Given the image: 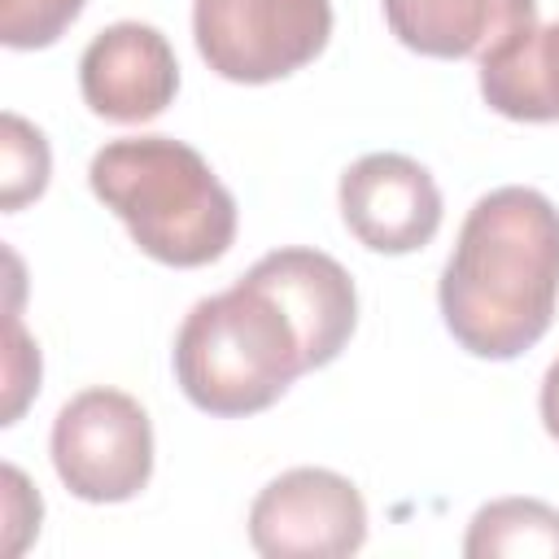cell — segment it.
Returning <instances> with one entry per match:
<instances>
[{
	"instance_id": "6da1fadb",
	"label": "cell",
	"mask_w": 559,
	"mask_h": 559,
	"mask_svg": "<svg viewBox=\"0 0 559 559\" xmlns=\"http://www.w3.org/2000/svg\"><path fill=\"white\" fill-rule=\"evenodd\" d=\"M349 271L319 249H271L227 293L201 297L175 336L183 397L218 419L258 415L354 336Z\"/></svg>"
},
{
	"instance_id": "7a4b0ae2",
	"label": "cell",
	"mask_w": 559,
	"mask_h": 559,
	"mask_svg": "<svg viewBox=\"0 0 559 559\" xmlns=\"http://www.w3.org/2000/svg\"><path fill=\"white\" fill-rule=\"evenodd\" d=\"M441 319L450 336L489 362L533 349L559 301V210L537 188L485 192L445 258Z\"/></svg>"
},
{
	"instance_id": "3957f363",
	"label": "cell",
	"mask_w": 559,
	"mask_h": 559,
	"mask_svg": "<svg viewBox=\"0 0 559 559\" xmlns=\"http://www.w3.org/2000/svg\"><path fill=\"white\" fill-rule=\"evenodd\" d=\"M87 183L105 210H114L140 253L166 266L218 262L236 240V201L210 170V162L170 135L109 140Z\"/></svg>"
},
{
	"instance_id": "277c9868",
	"label": "cell",
	"mask_w": 559,
	"mask_h": 559,
	"mask_svg": "<svg viewBox=\"0 0 559 559\" xmlns=\"http://www.w3.org/2000/svg\"><path fill=\"white\" fill-rule=\"evenodd\" d=\"M192 35L218 79L275 83L328 48L332 0H197Z\"/></svg>"
},
{
	"instance_id": "5b68a950",
	"label": "cell",
	"mask_w": 559,
	"mask_h": 559,
	"mask_svg": "<svg viewBox=\"0 0 559 559\" xmlns=\"http://www.w3.org/2000/svg\"><path fill=\"white\" fill-rule=\"evenodd\" d=\"M52 467L83 502H127L153 476V424L122 389H83L52 419Z\"/></svg>"
},
{
	"instance_id": "8992f818",
	"label": "cell",
	"mask_w": 559,
	"mask_h": 559,
	"mask_svg": "<svg viewBox=\"0 0 559 559\" xmlns=\"http://www.w3.org/2000/svg\"><path fill=\"white\" fill-rule=\"evenodd\" d=\"M249 542L266 559H345L367 542V502L332 467H293L253 498Z\"/></svg>"
},
{
	"instance_id": "52a82bcc",
	"label": "cell",
	"mask_w": 559,
	"mask_h": 559,
	"mask_svg": "<svg viewBox=\"0 0 559 559\" xmlns=\"http://www.w3.org/2000/svg\"><path fill=\"white\" fill-rule=\"evenodd\" d=\"M341 218L371 253H415L441 227V188L406 153H367L341 175Z\"/></svg>"
},
{
	"instance_id": "ba28073f",
	"label": "cell",
	"mask_w": 559,
	"mask_h": 559,
	"mask_svg": "<svg viewBox=\"0 0 559 559\" xmlns=\"http://www.w3.org/2000/svg\"><path fill=\"white\" fill-rule=\"evenodd\" d=\"M79 92L96 118L148 122L179 92L175 48L148 22H114L83 48Z\"/></svg>"
},
{
	"instance_id": "9c48e42d",
	"label": "cell",
	"mask_w": 559,
	"mask_h": 559,
	"mask_svg": "<svg viewBox=\"0 0 559 559\" xmlns=\"http://www.w3.org/2000/svg\"><path fill=\"white\" fill-rule=\"evenodd\" d=\"M393 39L419 57H485L537 26V0H380Z\"/></svg>"
},
{
	"instance_id": "30bf717a",
	"label": "cell",
	"mask_w": 559,
	"mask_h": 559,
	"mask_svg": "<svg viewBox=\"0 0 559 559\" xmlns=\"http://www.w3.org/2000/svg\"><path fill=\"white\" fill-rule=\"evenodd\" d=\"M480 96L511 122H559V17L485 52Z\"/></svg>"
},
{
	"instance_id": "8fae6325",
	"label": "cell",
	"mask_w": 559,
	"mask_h": 559,
	"mask_svg": "<svg viewBox=\"0 0 559 559\" xmlns=\"http://www.w3.org/2000/svg\"><path fill=\"white\" fill-rule=\"evenodd\" d=\"M467 559H559V511L537 498H498L472 515Z\"/></svg>"
},
{
	"instance_id": "7c38bea8",
	"label": "cell",
	"mask_w": 559,
	"mask_h": 559,
	"mask_svg": "<svg viewBox=\"0 0 559 559\" xmlns=\"http://www.w3.org/2000/svg\"><path fill=\"white\" fill-rule=\"evenodd\" d=\"M4 140H0V205L22 210L48 188V140L39 127H31L22 114H4Z\"/></svg>"
},
{
	"instance_id": "4fadbf2b",
	"label": "cell",
	"mask_w": 559,
	"mask_h": 559,
	"mask_svg": "<svg viewBox=\"0 0 559 559\" xmlns=\"http://www.w3.org/2000/svg\"><path fill=\"white\" fill-rule=\"evenodd\" d=\"M83 4L87 0H0V39L4 48H48L70 31Z\"/></svg>"
},
{
	"instance_id": "5bb4252c",
	"label": "cell",
	"mask_w": 559,
	"mask_h": 559,
	"mask_svg": "<svg viewBox=\"0 0 559 559\" xmlns=\"http://www.w3.org/2000/svg\"><path fill=\"white\" fill-rule=\"evenodd\" d=\"M542 424H546V432L559 441V358L546 367V376H542Z\"/></svg>"
}]
</instances>
